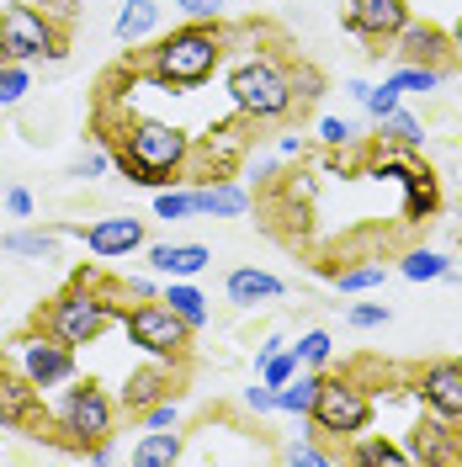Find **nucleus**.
Listing matches in <instances>:
<instances>
[{
  "label": "nucleus",
  "instance_id": "7ed1b4c3",
  "mask_svg": "<svg viewBox=\"0 0 462 467\" xmlns=\"http://www.w3.org/2000/svg\"><path fill=\"white\" fill-rule=\"evenodd\" d=\"M224 48H229V32L218 22H181L144 54V75L165 90H197L224 64Z\"/></svg>",
  "mask_w": 462,
  "mask_h": 467
},
{
  "label": "nucleus",
  "instance_id": "de8ad7c7",
  "mask_svg": "<svg viewBox=\"0 0 462 467\" xmlns=\"http://www.w3.org/2000/svg\"><path fill=\"white\" fill-rule=\"evenodd\" d=\"M288 346V340H282V335H266V340H260V350H256V361H266V356H277V350Z\"/></svg>",
  "mask_w": 462,
  "mask_h": 467
},
{
  "label": "nucleus",
  "instance_id": "e433bc0d",
  "mask_svg": "<svg viewBox=\"0 0 462 467\" xmlns=\"http://www.w3.org/2000/svg\"><path fill=\"white\" fill-rule=\"evenodd\" d=\"M112 171V149H101V144H90L75 165H69V175H80V181H96V175H107Z\"/></svg>",
  "mask_w": 462,
  "mask_h": 467
},
{
  "label": "nucleus",
  "instance_id": "f3484780",
  "mask_svg": "<svg viewBox=\"0 0 462 467\" xmlns=\"http://www.w3.org/2000/svg\"><path fill=\"white\" fill-rule=\"evenodd\" d=\"M224 292H229L234 308H260V303H277L288 287H282V276H271L260 265H234L224 276Z\"/></svg>",
  "mask_w": 462,
  "mask_h": 467
},
{
  "label": "nucleus",
  "instance_id": "2eb2a0df",
  "mask_svg": "<svg viewBox=\"0 0 462 467\" xmlns=\"http://www.w3.org/2000/svg\"><path fill=\"white\" fill-rule=\"evenodd\" d=\"M80 239L96 261H117L144 250V218H96V223H80Z\"/></svg>",
  "mask_w": 462,
  "mask_h": 467
},
{
  "label": "nucleus",
  "instance_id": "4468645a",
  "mask_svg": "<svg viewBox=\"0 0 462 467\" xmlns=\"http://www.w3.org/2000/svg\"><path fill=\"white\" fill-rule=\"evenodd\" d=\"M377 175H394V181L404 186V218L409 223L431 218L436 207H441V186H436V175L425 171V165H415V160H383Z\"/></svg>",
  "mask_w": 462,
  "mask_h": 467
},
{
  "label": "nucleus",
  "instance_id": "f8f14e48",
  "mask_svg": "<svg viewBox=\"0 0 462 467\" xmlns=\"http://www.w3.org/2000/svg\"><path fill=\"white\" fill-rule=\"evenodd\" d=\"M415 388H420V399H425V409H431V414H441V420L462 425V356L425 361V367L415 372Z\"/></svg>",
  "mask_w": 462,
  "mask_h": 467
},
{
  "label": "nucleus",
  "instance_id": "cd10ccee",
  "mask_svg": "<svg viewBox=\"0 0 462 467\" xmlns=\"http://www.w3.org/2000/svg\"><path fill=\"white\" fill-rule=\"evenodd\" d=\"M441 80H446V69H436V64H399L388 75V86L399 90V96H409V90H436Z\"/></svg>",
  "mask_w": 462,
  "mask_h": 467
},
{
  "label": "nucleus",
  "instance_id": "412c9836",
  "mask_svg": "<svg viewBox=\"0 0 462 467\" xmlns=\"http://www.w3.org/2000/svg\"><path fill=\"white\" fill-rule=\"evenodd\" d=\"M319 378H324V367H298V372L277 388V409H282V414H298V420H309L314 393H319Z\"/></svg>",
  "mask_w": 462,
  "mask_h": 467
},
{
  "label": "nucleus",
  "instance_id": "ea45409f",
  "mask_svg": "<svg viewBox=\"0 0 462 467\" xmlns=\"http://www.w3.org/2000/svg\"><path fill=\"white\" fill-rule=\"evenodd\" d=\"M319 139H324L330 149H346L351 139H356V122H346V117H324V122H319Z\"/></svg>",
  "mask_w": 462,
  "mask_h": 467
},
{
  "label": "nucleus",
  "instance_id": "9b49d317",
  "mask_svg": "<svg viewBox=\"0 0 462 467\" xmlns=\"http://www.w3.org/2000/svg\"><path fill=\"white\" fill-rule=\"evenodd\" d=\"M22 350V372H27L37 388H58V382H75V346L54 340L48 329H32L16 340Z\"/></svg>",
  "mask_w": 462,
  "mask_h": 467
},
{
  "label": "nucleus",
  "instance_id": "bb28decb",
  "mask_svg": "<svg viewBox=\"0 0 462 467\" xmlns=\"http://www.w3.org/2000/svg\"><path fill=\"white\" fill-rule=\"evenodd\" d=\"M377 133H383V144H399V149H420L425 144V128H420L409 112H399V107H394L388 117H377Z\"/></svg>",
  "mask_w": 462,
  "mask_h": 467
},
{
  "label": "nucleus",
  "instance_id": "72a5a7b5",
  "mask_svg": "<svg viewBox=\"0 0 462 467\" xmlns=\"http://www.w3.org/2000/svg\"><path fill=\"white\" fill-rule=\"evenodd\" d=\"M341 292H367V287H383V265H346V271H330Z\"/></svg>",
  "mask_w": 462,
  "mask_h": 467
},
{
  "label": "nucleus",
  "instance_id": "6e6552de",
  "mask_svg": "<svg viewBox=\"0 0 462 467\" xmlns=\"http://www.w3.org/2000/svg\"><path fill=\"white\" fill-rule=\"evenodd\" d=\"M64 32L48 11H37V5H5L0 11V58H11V64H32V58H64Z\"/></svg>",
  "mask_w": 462,
  "mask_h": 467
},
{
  "label": "nucleus",
  "instance_id": "f704fd0d",
  "mask_svg": "<svg viewBox=\"0 0 462 467\" xmlns=\"http://www.w3.org/2000/svg\"><path fill=\"white\" fill-rule=\"evenodd\" d=\"M298 361H303V367H324V361H330V350H335V340H330V335H324V329H309V335H298Z\"/></svg>",
  "mask_w": 462,
  "mask_h": 467
},
{
  "label": "nucleus",
  "instance_id": "b1692460",
  "mask_svg": "<svg viewBox=\"0 0 462 467\" xmlns=\"http://www.w3.org/2000/svg\"><path fill=\"white\" fill-rule=\"evenodd\" d=\"M346 457H351L356 467H404V462H409L404 446H394L388 436H367V431H362V436H351V451H346Z\"/></svg>",
  "mask_w": 462,
  "mask_h": 467
},
{
  "label": "nucleus",
  "instance_id": "a211bd4d",
  "mask_svg": "<svg viewBox=\"0 0 462 467\" xmlns=\"http://www.w3.org/2000/svg\"><path fill=\"white\" fill-rule=\"evenodd\" d=\"M171 393H181V388H175L171 361H154V367H139V372L128 378V388H122V404L133 409V414H144L149 404H160V399H171Z\"/></svg>",
  "mask_w": 462,
  "mask_h": 467
},
{
  "label": "nucleus",
  "instance_id": "20e7f679",
  "mask_svg": "<svg viewBox=\"0 0 462 467\" xmlns=\"http://www.w3.org/2000/svg\"><path fill=\"white\" fill-rule=\"evenodd\" d=\"M229 101L239 117L250 122H277L288 117L298 101H292V80H288V64L271 54H256V58H239L229 69Z\"/></svg>",
  "mask_w": 462,
  "mask_h": 467
},
{
  "label": "nucleus",
  "instance_id": "aec40b11",
  "mask_svg": "<svg viewBox=\"0 0 462 467\" xmlns=\"http://www.w3.org/2000/svg\"><path fill=\"white\" fill-rule=\"evenodd\" d=\"M149 265L165 276H203L213 265V250L207 244H149Z\"/></svg>",
  "mask_w": 462,
  "mask_h": 467
},
{
  "label": "nucleus",
  "instance_id": "473e14b6",
  "mask_svg": "<svg viewBox=\"0 0 462 467\" xmlns=\"http://www.w3.org/2000/svg\"><path fill=\"white\" fill-rule=\"evenodd\" d=\"M298 367H303V361H298V350H292V346H282L277 356H266V361H260V382L282 388V382H288L292 372H298Z\"/></svg>",
  "mask_w": 462,
  "mask_h": 467
},
{
  "label": "nucleus",
  "instance_id": "6ab92c4d",
  "mask_svg": "<svg viewBox=\"0 0 462 467\" xmlns=\"http://www.w3.org/2000/svg\"><path fill=\"white\" fill-rule=\"evenodd\" d=\"M192 202H197L203 218H245V213H250V192L234 186V181H224V175H213V181H203V186L192 192Z\"/></svg>",
  "mask_w": 462,
  "mask_h": 467
},
{
  "label": "nucleus",
  "instance_id": "c756f323",
  "mask_svg": "<svg viewBox=\"0 0 462 467\" xmlns=\"http://www.w3.org/2000/svg\"><path fill=\"white\" fill-rule=\"evenodd\" d=\"M282 462L288 467H330V462H341V451H330L319 441H292V446H282Z\"/></svg>",
  "mask_w": 462,
  "mask_h": 467
},
{
  "label": "nucleus",
  "instance_id": "5701e85b",
  "mask_svg": "<svg viewBox=\"0 0 462 467\" xmlns=\"http://www.w3.org/2000/svg\"><path fill=\"white\" fill-rule=\"evenodd\" d=\"M181 451H186L181 425H175V431H144L139 446H133V462L139 467H171V462H181Z\"/></svg>",
  "mask_w": 462,
  "mask_h": 467
},
{
  "label": "nucleus",
  "instance_id": "c9c22d12",
  "mask_svg": "<svg viewBox=\"0 0 462 467\" xmlns=\"http://www.w3.org/2000/svg\"><path fill=\"white\" fill-rule=\"evenodd\" d=\"M288 80H292V101H314L319 90H324V75H319L314 64H288Z\"/></svg>",
  "mask_w": 462,
  "mask_h": 467
},
{
  "label": "nucleus",
  "instance_id": "39448f33",
  "mask_svg": "<svg viewBox=\"0 0 462 467\" xmlns=\"http://www.w3.org/2000/svg\"><path fill=\"white\" fill-rule=\"evenodd\" d=\"M122 329H128V340L144 350L149 361H171V367H186V356H192V324L175 314L165 297H139V303H128L122 308Z\"/></svg>",
  "mask_w": 462,
  "mask_h": 467
},
{
  "label": "nucleus",
  "instance_id": "49530a36",
  "mask_svg": "<svg viewBox=\"0 0 462 467\" xmlns=\"http://www.w3.org/2000/svg\"><path fill=\"white\" fill-rule=\"evenodd\" d=\"M86 457H90V462H117V446H112V441H96Z\"/></svg>",
  "mask_w": 462,
  "mask_h": 467
},
{
  "label": "nucleus",
  "instance_id": "c03bdc74",
  "mask_svg": "<svg viewBox=\"0 0 462 467\" xmlns=\"http://www.w3.org/2000/svg\"><path fill=\"white\" fill-rule=\"evenodd\" d=\"M5 213H11V218H32V192L27 186H11V192H5Z\"/></svg>",
  "mask_w": 462,
  "mask_h": 467
},
{
  "label": "nucleus",
  "instance_id": "f257e3e1",
  "mask_svg": "<svg viewBox=\"0 0 462 467\" xmlns=\"http://www.w3.org/2000/svg\"><path fill=\"white\" fill-rule=\"evenodd\" d=\"M117 297H128L122 282L96 276V271H75V282L37 314V329H48L54 340H64V346H75V350L96 346V340L107 335V324H117L122 308H128V303H117Z\"/></svg>",
  "mask_w": 462,
  "mask_h": 467
},
{
  "label": "nucleus",
  "instance_id": "423d86ee",
  "mask_svg": "<svg viewBox=\"0 0 462 467\" xmlns=\"http://www.w3.org/2000/svg\"><path fill=\"white\" fill-rule=\"evenodd\" d=\"M54 431L69 451H90L96 441H112V431H117L112 393L96 378H75V388H64V399L54 409Z\"/></svg>",
  "mask_w": 462,
  "mask_h": 467
},
{
  "label": "nucleus",
  "instance_id": "1a4fd4ad",
  "mask_svg": "<svg viewBox=\"0 0 462 467\" xmlns=\"http://www.w3.org/2000/svg\"><path fill=\"white\" fill-rule=\"evenodd\" d=\"M43 388L22 372V367H0V431H32L43 436Z\"/></svg>",
  "mask_w": 462,
  "mask_h": 467
},
{
  "label": "nucleus",
  "instance_id": "c85d7f7f",
  "mask_svg": "<svg viewBox=\"0 0 462 467\" xmlns=\"http://www.w3.org/2000/svg\"><path fill=\"white\" fill-rule=\"evenodd\" d=\"M399 271H404L409 282H441V276L452 271V261L436 255V250H409L404 261H399Z\"/></svg>",
  "mask_w": 462,
  "mask_h": 467
},
{
  "label": "nucleus",
  "instance_id": "4be33fe9",
  "mask_svg": "<svg viewBox=\"0 0 462 467\" xmlns=\"http://www.w3.org/2000/svg\"><path fill=\"white\" fill-rule=\"evenodd\" d=\"M160 27V0H122V11H117V43H144L149 32Z\"/></svg>",
  "mask_w": 462,
  "mask_h": 467
},
{
  "label": "nucleus",
  "instance_id": "9d476101",
  "mask_svg": "<svg viewBox=\"0 0 462 467\" xmlns=\"http://www.w3.org/2000/svg\"><path fill=\"white\" fill-rule=\"evenodd\" d=\"M409 27V0H346V32L373 43V54L383 58V43H394Z\"/></svg>",
  "mask_w": 462,
  "mask_h": 467
},
{
  "label": "nucleus",
  "instance_id": "58836bf2",
  "mask_svg": "<svg viewBox=\"0 0 462 467\" xmlns=\"http://www.w3.org/2000/svg\"><path fill=\"white\" fill-rule=\"evenodd\" d=\"M171 5L186 22H218L224 16V0H171Z\"/></svg>",
  "mask_w": 462,
  "mask_h": 467
},
{
  "label": "nucleus",
  "instance_id": "7c9ffc66",
  "mask_svg": "<svg viewBox=\"0 0 462 467\" xmlns=\"http://www.w3.org/2000/svg\"><path fill=\"white\" fill-rule=\"evenodd\" d=\"M192 213H197L192 192H181V186H160V192H154V218L175 223V218H192Z\"/></svg>",
  "mask_w": 462,
  "mask_h": 467
},
{
  "label": "nucleus",
  "instance_id": "09e8293b",
  "mask_svg": "<svg viewBox=\"0 0 462 467\" xmlns=\"http://www.w3.org/2000/svg\"><path fill=\"white\" fill-rule=\"evenodd\" d=\"M452 48H457V58H462V22L452 27Z\"/></svg>",
  "mask_w": 462,
  "mask_h": 467
},
{
  "label": "nucleus",
  "instance_id": "0eeeda50",
  "mask_svg": "<svg viewBox=\"0 0 462 467\" xmlns=\"http://www.w3.org/2000/svg\"><path fill=\"white\" fill-rule=\"evenodd\" d=\"M309 425H314V436H330V441L362 436L373 425V393H367V382H356L351 372H324L319 393H314V409H309Z\"/></svg>",
  "mask_w": 462,
  "mask_h": 467
},
{
  "label": "nucleus",
  "instance_id": "2f4dec72",
  "mask_svg": "<svg viewBox=\"0 0 462 467\" xmlns=\"http://www.w3.org/2000/svg\"><path fill=\"white\" fill-rule=\"evenodd\" d=\"M27 90H32L27 64H11V58H0V107H16Z\"/></svg>",
  "mask_w": 462,
  "mask_h": 467
},
{
  "label": "nucleus",
  "instance_id": "ddd939ff",
  "mask_svg": "<svg viewBox=\"0 0 462 467\" xmlns=\"http://www.w3.org/2000/svg\"><path fill=\"white\" fill-rule=\"evenodd\" d=\"M462 457V431L441 414H425L415 431H409V462L420 467H441V462H457Z\"/></svg>",
  "mask_w": 462,
  "mask_h": 467
},
{
  "label": "nucleus",
  "instance_id": "79ce46f5",
  "mask_svg": "<svg viewBox=\"0 0 462 467\" xmlns=\"http://www.w3.org/2000/svg\"><path fill=\"white\" fill-rule=\"evenodd\" d=\"M388 319H394L388 303H356V308H351V324H356V329H377V324H388Z\"/></svg>",
  "mask_w": 462,
  "mask_h": 467
},
{
  "label": "nucleus",
  "instance_id": "dca6fc26",
  "mask_svg": "<svg viewBox=\"0 0 462 467\" xmlns=\"http://www.w3.org/2000/svg\"><path fill=\"white\" fill-rule=\"evenodd\" d=\"M394 43H399V58L404 64H436V69H446V58L457 54L452 48V32L436 27V22H409Z\"/></svg>",
  "mask_w": 462,
  "mask_h": 467
},
{
  "label": "nucleus",
  "instance_id": "4c0bfd02",
  "mask_svg": "<svg viewBox=\"0 0 462 467\" xmlns=\"http://www.w3.org/2000/svg\"><path fill=\"white\" fill-rule=\"evenodd\" d=\"M139 420H144V431H175V425H181V404H175V393L171 399H160V404H149Z\"/></svg>",
  "mask_w": 462,
  "mask_h": 467
},
{
  "label": "nucleus",
  "instance_id": "a19ab883",
  "mask_svg": "<svg viewBox=\"0 0 462 467\" xmlns=\"http://www.w3.org/2000/svg\"><path fill=\"white\" fill-rule=\"evenodd\" d=\"M362 107H367V112H373V122H377V117H388L394 107H399V90L383 80V86H373L367 96H362Z\"/></svg>",
  "mask_w": 462,
  "mask_h": 467
},
{
  "label": "nucleus",
  "instance_id": "393cba45",
  "mask_svg": "<svg viewBox=\"0 0 462 467\" xmlns=\"http://www.w3.org/2000/svg\"><path fill=\"white\" fill-rule=\"evenodd\" d=\"M5 255H27V261H54L58 255V229H11L0 239Z\"/></svg>",
  "mask_w": 462,
  "mask_h": 467
},
{
  "label": "nucleus",
  "instance_id": "a18cd8bd",
  "mask_svg": "<svg viewBox=\"0 0 462 467\" xmlns=\"http://www.w3.org/2000/svg\"><path fill=\"white\" fill-rule=\"evenodd\" d=\"M122 292H128V297H160L149 276H128V282H122Z\"/></svg>",
  "mask_w": 462,
  "mask_h": 467
},
{
  "label": "nucleus",
  "instance_id": "f03ea898",
  "mask_svg": "<svg viewBox=\"0 0 462 467\" xmlns=\"http://www.w3.org/2000/svg\"><path fill=\"white\" fill-rule=\"evenodd\" d=\"M186 160H192V133L171 128V122H154V117L122 122V139L112 144V171L133 186H154V192L175 186Z\"/></svg>",
  "mask_w": 462,
  "mask_h": 467
},
{
  "label": "nucleus",
  "instance_id": "a878e982",
  "mask_svg": "<svg viewBox=\"0 0 462 467\" xmlns=\"http://www.w3.org/2000/svg\"><path fill=\"white\" fill-rule=\"evenodd\" d=\"M160 297H165L175 314L192 324V329H203V324H207V297H203L197 287H192V276H171V287L160 292Z\"/></svg>",
  "mask_w": 462,
  "mask_h": 467
},
{
  "label": "nucleus",
  "instance_id": "37998d69",
  "mask_svg": "<svg viewBox=\"0 0 462 467\" xmlns=\"http://www.w3.org/2000/svg\"><path fill=\"white\" fill-rule=\"evenodd\" d=\"M245 409H250V414H271V409H277V388H271V382L245 388Z\"/></svg>",
  "mask_w": 462,
  "mask_h": 467
}]
</instances>
